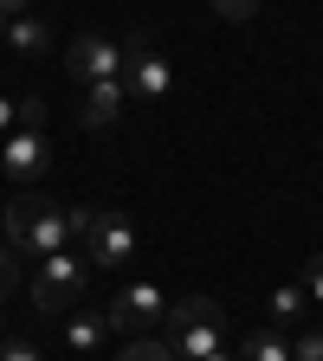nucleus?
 <instances>
[{"label": "nucleus", "instance_id": "obj_24", "mask_svg": "<svg viewBox=\"0 0 323 361\" xmlns=\"http://www.w3.org/2000/svg\"><path fill=\"white\" fill-rule=\"evenodd\" d=\"M0 45H7V13H0Z\"/></svg>", "mask_w": 323, "mask_h": 361}, {"label": "nucleus", "instance_id": "obj_17", "mask_svg": "<svg viewBox=\"0 0 323 361\" xmlns=\"http://www.w3.org/2000/svg\"><path fill=\"white\" fill-rule=\"evenodd\" d=\"M7 290H20V252L0 245V297H7Z\"/></svg>", "mask_w": 323, "mask_h": 361}, {"label": "nucleus", "instance_id": "obj_25", "mask_svg": "<svg viewBox=\"0 0 323 361\" xmlns=\"http://www.w3.org/2000/svg\"><path fill=\"white\" fill-rule=\"evenodd\" d=\"M207 361H233V355H207Z\"/></svg>", "mask_w": 323, "mask_h": 361}, {"label": "nucleus", "instance_id": "obj_10", "mask_svg": "<svg viewBox=\"0 0 323 361\" xmlns=\"http://www.w3.org/2000/svg\"><path fill=\"white\" fill-rule=\"evenodd\" d=\"M104 336H110V316H71V323H65V348L71 355H98Z\"/></svg>", "mask_w": 323, "mask_h": 361}, {"label": "nucleus", "instance_id": "obj_3", "mask_svg": "<svg viewBox=\"0 0 323 361\" xmlns=\"http://www.w3.org/2000/svg\"><path fill=\"white\" fill-rule=\"evenodd\" d=\"M162 316H168L162 284H123L110 297V329H149V323H162Z\"/></svg>", "mask_w": 323, "mask_h": 361}, {"label": "nucleus", "instance_id": "obj_2", "mask_svg": "<svg viewBox=\"0 0 323 361\" xmlns=\"http://www.w3.org/2000/svg\"><path fill=\"white\" fill-rule=\"evenodd\" d=\"M84 290H90V264L71 258V252H59V258H45L39 284H33V303H39L45 316H65V310L84 303Z\"/></svg>", "mask_w": 323, "mask_h": 361}, {"label": "nucleus", "instance_id": "obj_14", "mask_svg": "<svg viewBox=\"0 0 323 361\" xmlns=\"http://www.w3.org/2000/svg\"><path fill=\"white\" fill-rule=\"evenodd\" d=\"M240 361H291V342L278 336V329H252L246 336V355Z\"/></svg>", "mask_w": 323, "mask_h": 361}, {"label": "nucleus", "instance_id": "obj_18", "mask_svg": "<svg viewBox=\"0 0 323 361\" xmlns=\"http://www.w3.org/2000/svg\"><path fill=\"white\" fill-rule=\"evenodd\" d=\"M304 297H310V303H323V252H317V258H310V271H304Z\"/></svg>", "mask_w": 323, "mask_h": 361}, {"label": "nucleus", "instance_id": "obj_7", "mask_svg": "<svg viewBox=\"0 0 323 361\" xmlns=\"http://www.w3.org/2000/svg\"><path fill=\"white\" fill-rule=\"evenodd\" d=\"M45 161H52V149H45V135H39V129H13V135H7V149H0V168H7L13 180H39Z\"/></svg>", "mask_w": 323, "mask_h": 361}, {"label": "nucleus", "instance_id": "obj_1", "mask_svg": "<svg viewBox=\"0 0 323 361\" xmlns=\"http://www.w3.org/2000/svg\"><path fill=\"white\" fill-rule=\"evenodd\" d=\"M71 239V219L59 200H13L7 207V245L20 258H59Z\"/></svg>", "mask_w": 323, "mask_h": 361}, {"label": "nucleus", "instance_id": "obj_4", "mask_svg": "<svg viewBox=\"0 0 323 361\" xmlns=\"http://www.w3.org/2000/svg\"><path fill=\"white\" fill-rule=\"evenodd\" d=\"M65 71H71L78 84H98V78H117V71H123V52H117L110 39L84 32V39H71V45H65Z\"/></svg>", "mask_w": 323, "mask_h": 361}, {"label": "nucleus", "instance_id": "obj_20", "mask_svg": "<svg viewBox=\"0 0 323 361\" xmlns=\"http://www.w3.org/2000/svg\"><path fill=\"white\" fill-rule=\"evenodd\" d=\"M291 361H323V336L310 329V336H298V348H291Z\"/></svg>", "mask_w": 323, "mask_h": 361}, {"label": "nucleus", "instance_id": "obj_26", "mask_svg": "<svg viewBox=\"0 0 323 361\" xmlns=\"http://www.w3.org/2000/svg\"><path fill=\"white\" fill-rule=\"evenodd\" d=\"M0 336H7V323H0Z\"/></svg>", "mask_w": 323, "mask_h": 361}, {"label": "nucleus", "instance_id": "obj_23", "mask_svg": "<svg viewBox=\"0 0 323 361\" xmlns=\"http://www.w3.org/2000/svg\"><path fill=\"white\" fill-rule=\"evenodd\" d=\"M7 123H13V104H7V97H0V129H7Z\"/></svg>", "mask_w": 323, "mask_h": 361}, {"label": "nucleus", "instance_id": "obj_8", "mask_svg": "<svg viewBox=\"0 0 323 361\" xmlns=\"http://www.w3.org/2000/svg\"><path fill=\"white\" fill-rule=\"evenodd\" d=\"M123 104H129V84H123V78H98V84H84V110H78V116H84L90 129H104V123L123 116Z\"/></svg>", "mask_w": 323, "mask_h": 361}, {"label": "nucleus", "instance_id": "obj_19", "mask_svg": "<svg viewBox=\"0 0 323 361\" xmlns=\"http://www.w3.org/2000/svg\"><path fill=\"white\" fill-rule=\"evenodd\" d=\"M213 7H220V20H252L259 0H213Z\"/></svg>", "mask_w": 323, "mask_h": 361}, {"label": "nucleus", "instance_id": "obj_21", "mask_svg": "<svg viewBox=\"0 0 323 361\" xmlns=\"http://www.w3.org/2000/svg\"><path fill=\"white\" fill-rule=\"evenodd\" d=\"M0 361H39L33 342H0Z\"/></svg>", "mask_w": 323, "mask_h": 361}, {"label": "nucleus", "instance_id": "obj_11", "mask_svg": "<svg viewBox=\"0 0 323 361\" xmlns=\"http://www.w3.org/2000/svg\"><path fill=\"white\" fill-rule=\"evenodd\" d=\"M7 45H13V52H26V59H39L45 45H52V32H45V20L20 13V20H7Z\"/></svg>", "mask_w": 323, "mask_h": 361}, {"label": "nucleus", "instance_id": "obj_6", "mask_svg": "<svg viewBox=\"0 0 323 361\" xmlns=\"http://www.w3.org/2000/svg\"><path fill=\"white\" fill-rule=\"evenodd\" d=\"M90 264H129L136 258V226L123 213H98V226H90Z\"/></svg>", "mask_w": 323, "mask_h": 361}, {"label": "nucleus", "instance_id": "obj_22", "mask_svg": "<svg viewBox=\"0 0 323 361\" xmlns=\"http://www.w3.org/2000/svg\"><path fill=\"white\" fill-rule=\"evenodd\" d=\"M26 7H33V0H0V13H7V20H20Z\"/></svg>", "mask_w": 323, "mask_h": 361}, {"label": "nucleus", "instance_id": "obj_13", "mask_svg": "<svg viewBox=\"0 0 323 361\" xmlns=\"http://www.w3.org/2000/svg\"><path fill=\"white\" fill-rule=\"evenodd\" d=\"M304 284H278V290H271V329H291L298 323V316H304Z\"/></svg>", "mask_w": 323, "mask_h": 361}, {"label": "nucleus", "instance_id": "obj_5", "mask_svg": "<svg viewBox=\"0 0 323 361\" xmlns=\"http://www.w3.org/2000/svg\"><path fill=\"white\" fill-rule=\"evenodd\" d=\"M123 59H129V90L136 97H168V59L149 45V32H136L123 45Z\"/></svg>", "mask_w": 323, "mask_h": 361}, {"label": "nucleus", "instance_id": "obj_16", "mask_svg": "<svg viewBox=\"0 0 323 361\" xmlns=\"http://www.w3.org/2000/svg\"><path fill=\"white\" fill-rule=\"evenodd\" d=\"M13 123L20 129H45V97H20L13 104Z\"/></svg>", "mask_w": 323, "mask_h": 361}, {"label": "nucleus", "instance_id": "obj_12", "mask_svg": "<svg viewBox=\"0 0 323 361\" xmlns=\"http://www.w3.org/2000/svg\"><path fill=\"white\" fill-rule=\"evenodd\" d=\"M168 348H175V361H207V355H220V329H181V336H168Z\"/></svg>", "mask_w": 323, "mask_h": 361}, {"label": "nucleus", "instance_id": "obj_15", "mask_svg": "<svg viewBox=\"0 0 323 361\" xmlns=\"http://www.w3.org/2000/svg\"><path fill=\"white\" fill-rule=\"evenodd\" d=\"M117 361H175V348H168V342H129Z\"/></svg>", "mask_w": 323, "mask_h": 361}, {"label": "nucleus", "instance_id": "obj_9", "mask_svg": "<svg viewBox=\"0 0 323 361\" xmlns=\"http://www.w3.org/2000/svg\"><path fill=\"white\" fill-rule=\"evenodd\" d=\"M220 323H226V310L213 297H181V303H168V336H181V329H220Z\"/></svg>", "mask_w": 323, "mask_h": 361}]
</instances>
